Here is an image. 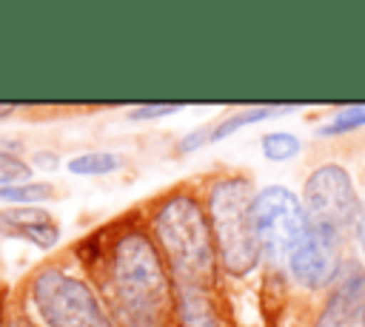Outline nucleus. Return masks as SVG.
Masks as SVG:
<instances>
[{
    "instance_id": "f257e3e1",
    "label": "nucleus",
    "mask_w": 365,
    "mask_h": 327,
    "mask_svg": "<svg viewBox=\"0 0 365 327\" xmlns=\"http://www.w3.org/2000/svg\"><path fill=\"white\" fill-rule=\"evenodd\" d=\"M66 247L117 327H174L177 287L137 202L91 225Z\"/></svg>"
},
{
    "instance_id": "f03ea898",
    "label": "nucleus",
    "mask_w": 365,
    "mask_h": 327,
    "mask_svg": "<svg viewBox=\"0 0 365 327\" xmlns=\"http://www.w3.org/2000/svg\"><path fill=\"white\" fill-rule=\"evenodd\" d=\"M214 247L220 262L222 284L242 313V318L259 324L257 318V287H259V239H257V216H254V199H257V179L254 171L242 165L214 162L211 168L194 173Z\"/></svg>"
},
{
    "instance_id": "7ed1b4c3",
    "label": "nucleus",
    "mask_w": 365,
    "mask_h": 327,
    "mask_svg": "<svg viewBox=\"0 0 365 327\" xmlns=\"http://www.w3.org/2000/svg\"><path fill=\"white\" fill-rule=\"evenodd\" d=\"M137 205L174 279V287H225L205 202L194 176L177 179L143 196Z\"/></svg>"
},
{
    "instance_id": "20e7f679",
    "label": "nucleus",
    "mask_w": 365,
    "mask_h": 327,
    "mask_svg": "<svg viewBox=\"0 0 365 327\" xmlns=\"http://www.w3.org/2000/svg\"><path fill=\"white\" fill-rule=\"evenodd\" d=\"M11 304L34 327H117L66 245L11 284Z\"/></svg>"
},
{
    "instance_id": "39448f33",
    "label": "nucleus",
    "mask_w": 365,
    "mask_h": 327,
    "mask_svg": "<svg viewBox=\"0 0 365 327\" xmlns=\"http://www.w3.org/2000/svg\"><path fill=\"white\" fill-rule=\"evenodd\" d=\"M362 139L365 136L354 131L345 136H331L317 142L311 148V156L302 173V188H299V202L308 225L351 242H354V225L362 202V182H359L362 171L356 173L351 162L354 156L365 154Z\"/></svg>"
},
{
    "instance_id": "423d86ee",
    "label": "nucleus",
    "mask_w": 365,
    "mask_h": 327,
    "mask_svg": "<svg viewBox=\"0 0 365 327\" xmlns=\"http://www.w3.org/2000/svg\"><path fill=\"white\" fill-rule=\"evenodd\" d=\"M257 239H259V287L257 316L262 327H271L288 301V256L308 230V219L294 193L285 185H262L254 199Z\"/></svg>"
},
{
    "instance_id": "0eeeda50",
    "label": "nucleus",
    "mask_w": 365,
    "mask_h": 327,
    "mask_svg": "<svg viewBox=\"0 0 365 327\" xmlns=\"http://www.w3.org/2000/svg\"><path fill=\"white\" fill-rule=\"evenodd\" d=\"M365 262L356 250L345 259L334 287L322 299L311 327H365Z\"/></svg>"
},
{
    "instance_id": "6e6552de",
    "label": "nucleus",
    "mask_w": 365,
    "mask_h": 327,
    "mask_svg": "<svg viewBox=\"0 0 365 327\" xmlns=\"http://www.w3.org/2000/svg\"><path fill=\"white\" fill-rule=\"evenodd\" d=\"M174 327H259L237 310L225 287H177Z\"/></svg>"
},
{
    "instance_id": "1a4fd4ad",
    "label": "nucleus",
    "mask_w": 365,
    "mask_h": 327,
    "mask_svg": "<svg viewBox=\"0 0 365 327\" xmlns=\"http://www.w3.org/2000/svg\"><path fill=\"white\" fill-rule=\"evenodd\" d=\"M0 233L23 239L43 250L46 256L60 247L63 227L60 219L43 205H23V208H0Z\"/></svg>"
},
{
    "instance_id": "9d476101",
    "label": "nucleus",
    "mask_w": 365,
    "mask_h": 327,
    "mask_svg": "<svg viewBox=\"0 0 365 327\" xmlns=\"http://www.w3.org/2000/svg\"><path fill=\"white\" fill-rule=\"evenodd\" d=\"M66 191L57 188L54 182L43 179H26L14 185H0V208H23V205H46L63 199Z\"/></svg>"
},
{
    "instance_id": "9b49d317",
    "label": "nucleus",
    "mask_w": 365,
    "mask_h": 327,
    "mask_svg": "<svg viewBox=\"0 0 365 327\" xmlns=\"http://www.w3.org/2000/svg\"><path fill=\"white\" fill-rule=\"evenodd\" d=\"M125 168V156L117 151H83L66 159V171L74 176H108Z\"/></svg>"
},
{
    "instance_id": "f8f14e48",
    "label": "nucleus",
    "mask_w": 365,
    "mask_h": 327,
    "mask_svg": "<svg viewBox=\"0 0 365 327\" xmlns=\"http://www.w3.org/2000/svg\"><path fill=\"white\" fill-rule=\"evenodd\" d=\"M94 111V105H31V102H0V119H54L63 114Z\"/></svg>"
},
{
    "instance_id": "ddd939ff",
    "label": "nucleus",
    "mask_w": 365,
    "mask_h": 327,
    "mask_svg": "<svg viewBox=\"0 0 365 327\" xmlns=\"http://www.w3.org/2000/svg\"><path fill=\"white\" fill-rule=\"evenodd\" d=\"M259 151L271 162H285V159H294L299 154V139L288 131H271L259 139Z\"/></svg>"
},
{
    "instance_id": "4468645a",
    "label": "nucleus",
    "mask_w": 365,
    "mask_h": 327,
    "mask_svg": "<svg viewBox=\"0 0 365 327\" xmlns=\"http://www.w3.org/2000/svg\"><path fill=\"white\" fill-rule=\"evenodd\" d=\"M359 125H365V108H362V105H356V108H345V111H339L336 117H331V119L319 128V136H322V139L345 136V134L356 131Z\"/></svg>"
},
{
    "instance_id": "2eb2a0df",
    "label": "nucleus",
    "mask_w": 365,
    "mask_h": 327,
    "mask_svg": "<svg viewBox=\"0 0 365 327\" xmlns=\"http://www.w3.org/2000/svg\"><path fill=\"white\" fill-rule=\"evenodd\" d=\"M26 179H31V165L11 148L0 145V185H14Z\"/></svg>"
},
{
    "instance_id": "dca6fc26",
    "label": "nucleus",
    "mask_w": 365,
    "mask_h": 327,
    "mask_svg": "<svg viewBox=\"0 0 365 327\" xmlns=\"http://www.w3.org/2000/svg\"><path fill=\"white\" fill-rule=\"evenodd\" d=\"M185 105L182 102H148V105H131L128 108V119H160V117H171L180 114Z\"/></svg>"
},
{
    "instance_id": "f3484780",
    "label": "nucleus",
    "mask_w": 365,
    "mask_h": 327,
    "mask_svg": "<svg viewBox=\"0 0 365 327\" xmlns=\"http://www.w3.org/2000/svg\"><path fill=\"white\" fill-rule=\"evenodd\" d=\"M359 182H362V202H359V216H356V225H354V250L365 262V168H362Z\"/></svg>"
},
{
    "instance_id": "a211bd4d",
    "label": "nucleus",
    "mask_w": 365,
    "mask_h": 327,
    "mask_svg": "<svg viewBox=\"0 0 365 327\" xmlns=\"http://www.w3.org/2000/svg\"><path fill=\"white\" fill-rule=\"evenodd\" d=\"M9 296H11V284L0 279V327H6V318H9Z\"/></svg>"
},
{
    "instance_id": "6ab92c4d",
    "label": "nucleus",
    "mask_w": 365,
    "mask_h": 327,
    "mask_svg": "<svg viewBox=\"0 0 365 327\" xmlns=\"http://www.w3.org/2000/svg\"><path fill=\"white\" fill-rule=\"evenodd\" d=\"M6 327H34V324L11 304V296H9V318H6Z\"/></svg>"
},
{
    "instance_id": "aec40b11",
    "label": "nucleus",
    "mask_w": 365,
    "mask_h": 327,
    "mask_svg": "<svg viewBox=\"0 0 365 327\" xmlns=\"http://www.w3.org/2000/svg\"><path fill=\"white\" fill-rule=\"evenodd\" d=\"M362 324H365V313H362Z\"/></svg>"
}]
</instances>
